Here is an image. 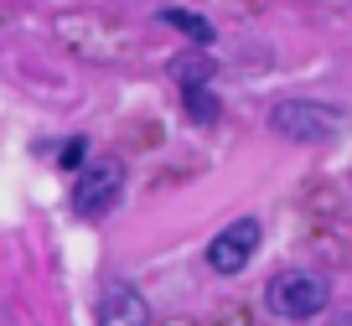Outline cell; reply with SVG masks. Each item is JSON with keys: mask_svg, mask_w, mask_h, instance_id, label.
I'll list each match as a JSON object with an SVG mask.
<instances>
[{"mask_svg": "<svg viewBox=\"0 0 352 326\" xmlns=\"http://www.w3.org/2000/svg\"><path fill=\"white\" fill-rule=\"evenodd\" d=\"M182 104H187V114L197 124H212L218 120V98H212V88H187V94H182Z\"/></svg>", "mask_w": 352, "mask_h": 326, "instance_id": "ba28073f", "label": "cell"}, {"mask_svg": "<svg viewBox=\"0 0 352 326\" xmlns=\"http://www.w3.org/2000/svg\"><path fill=\"white\" fill-rule=\"evenodd\" d=\"M327 301H331V285L316 270H285L264 285V305L280 321H311V316L327 311Z\"/></svg>", "mask_w": 352, "mask_h": 326, "instance_id": "7a4b0ae2", "label": "cell"}, {"mask_svg": "<svg viewBox=\"0 0 352 326\" xmlns=\"http://www.w3.org/2000/svg\"><path fill=\"white\" fill-rule=\"evenodd\" d=\"M124 192V161H94L73 186V213L78 217H99L120 202Z\"/></svg>", "mask_w": 352, "mask_h": 326, "instance_id": "3957f363", "label": "cell"}, {"mask_svg": "<svg viewBox=\"0 0 352 326\" xmlns=\"http://www.w3.org/2000/svg\"><path fill=\"white\" fill-rule=\"evenodd\" d=\"M171 78L182 83V94H187V88H208V83H212V63H208L202 52H197V57L182 52V57L171 63Z\"/></svg>", "mask_w": 352, "mask_h": 326, "instance_id": "8992f818", "label": "cell"}, {"mask_svg": "<svg viewBox=\"0 0 352 326\" xmlns=\"http://www.w3.org/2000/svg\"><path fill=\"white\" fill-rule=\"evenodd\" d=\"M99 326H151V305L135 285H109L99 295Z\"/></svg>", "mask_w": 352, "mask_h": 326, "instance_id": "5b68a950", "label": "cell"}, {"mask_svg": "<svg viewBox=\"0 0 352 326\" xmlns=\"http://www.w3.org/2000/svg\"><path fill=\"white\" fill-rule=\"evenodd\" d=\"M270 130L296 145H327L347 130V109L327 98H275L270 109Z\"/></svg>", "mask_w": 352, "mask_h": 326, "instance_id": "6da1fadb", "label": "cell"}, {"mask_svg": "<svg viewBox=\"0 0 352 326\" xmlns=\"http://www.w3.org/2000/svg\"><path fill=\"white\" fill-rule=\"evenodd\" d=\"M161 21H166V26H176V32H187L197 47H208V42H212V21H208V16H192V11H161Z\"/></svg>", "mask_w": 352, "mask_h": 326, "instance_id": "52a82bcc", "label": "cell"}, {"mask_svg": "<svg viewBox=\"0 0 352 326\" xmlns=\"http://www.w3.org/2000/svg\"><path fill=\"white\" fill-rule=\"evenodd\" d=\"M254 254H259V223H254V217L228 223V228L208 243V264H212L218 274H243Z\"/></svg>", "mask_w": 352, "mask_h": 326, "instance_id": "277c9868", "label": "cell"}, {"mask_svg": "<svg viewBox=\"0 0 352 326\" xmlns=\"http://www.w3.org/2000/svg\"><path fill=\"white\" fill-rule=\"evenodd\" d=\"M83 151H88V140H67V145H63V161H57V166H63V171L83 166Z\"/></svg>", "mask_w": 352, "mask_h": 326, "instance_id": "9c48e42d", "label": "cell"}]
</instances>
